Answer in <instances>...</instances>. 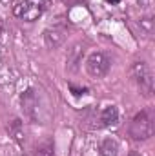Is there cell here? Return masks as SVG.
I'll list each match as a JSON object with an SVG mask.
<instances>
[{
  "label": "cell",
  "mask_w": 155,
  "mask_h": 156,
  "mask_svg": "<svg viewBox=\"0 0 155 156\" xmlns=\"http://www.w3.org/2000/svg\"><path fill=\"white\" fill-rule=\"evenodd\" d=\"M44 40H46V45L47 47H59L64 40V31L62 29H47L46 35H44Z\"/></svg>",
  "instance_id": "obj_5"
},
{
  "label": "cell",
  "mask_w": 155,
  "mask_h": 156,
  "mask_svg": "<svg viewBox=\"0 0 155 156\" xmlns=\"http://www.w3.org/2000/svg\"><path fill=\"white\" fill-rule=\"evenodd\" d=\"M117 153H119V144L113 138H106L100 142V145H99V154L100 156H117Z\"/></svg>",
  "instance_id": "obj_6"
},
{
  "label": "cell",
  "mask_w": 155,
  "mask_h": 156,
  "mask_svg": "<svg viewBox=\"0 0 155 156\" xmlns=\"http://www.w3.org/2000/svg\"><path fill=\"white\" fill-rule=\"evenodd\" d=\"M133 76H135V82H137L141 93H144L146 96H150L153 93V75L146 62H135Z\"/></svg>",
  "instance_id": "obj_3"
},
{
  "label": "cell",
  "mask_w": 155,
  "mask_h": 156,
  "mask_svg": "<svg viewBox=\"0 0 155 156\" xmlns=\"http://www.w3.org/2000/svg\"><path fill=\"white\" fill-rule=\"evenodd\" d=\"M117 120H119V111H117L115 105L104 107V111H102V115H100V122H102L104 125H113V123H117Z\"/></svg>",
  "instance_id": "obj_7"
},
{
  "label": "cell",
  "mask_w": 155,
  "mask_h": 156,
  "mask_svg": "<svg viewBox=\"0 0 155 156\" xmlns=\"http://www.w3.org/2000/svg\"><path fill=\"white\" fill-rule=\"evenodd\" d=\"M44 13V0H26L15 7V15L20 20L33 22Z\"/></svg>",
  "instance_id": "obj_4"
},
{
  "label": "cell",
  "mask_w": 155,
  "mask_h": 156,
  "mask_svg": "<svg viewBox=\"0 0 155 156\" xmlns=\"http://www.w3.org/2000/svg\"><path fill=\"white\" fill-rule=\"evenodd\" d=\"M130 134L135 140H148L153 134V116L148 109L135 115L130 125Z\"/></svg>",
  "instance_id": "obj_1"
},
{
  "label": "cell",
  "mask_w": 155,
  "mask_h": 156,
  "mask_svg": "<svg viewBox=\"0 0 155 156\" xmlns=\"http://www.w3.org/2000/svg\"><path fill=\"white\" fill-rule=\"evenodd\" d=\"M110 2H113V4H117V2H119V0H110Z\"/></svg>",
  "instance_id": "obj_8"
},
{
  "label": "cell",
  "mask_w": 155,
  "mask_h": 156,
  "mask_svg": "<svg viewBox=\"0 0 155 156\" xmlns=\"http://www.w3.org/2000/svg\"><path fill=\"white\" fill-rule=\"evenodd\" d=\"M110 66H112L110 56L106 53H100V51L91 53L88 56V60H86V71H88L89 76H93V78L104 76L110 71Z\"/></svg>",
  "instance_id": "obj_2"
}]
</instances>
